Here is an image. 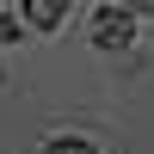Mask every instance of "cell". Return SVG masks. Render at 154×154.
Returning <instances> with one entry per match:
<instances>
[{"mask_svg": "<svg viewBox=\"0 0 154 154\" xmlns=\"http://www.w3.org/2000/svg\"><path fill=\"white\" fill-rule=\"evenodd\" d=\"M130 37H136L130 12H99V19H93V43H99V49H123Z\"/></svg>", "mask_w": 154, "mask_h": 154, "instance_id": "1", "label": "cell"}, {"mask_svg": "<svg viewBox=\"0 0 154 154\" xmlns=\"http://www.w3.org/2000/svg\"><path fill=\"white\" fill-rule=\"evenodd\" d=\"M62 12H68V0H25V25H37V31L62 25Z\"/></svg>", "mask_w": 154, "mask_h": 154, "instance_id": "2", "label": "cell"}, {"mask_svg": "<svg viewBox=\"0 0 154 154\" xmlns=\"http://www.w3.org/2000/svg\"><path fill=\"white\" fill-rule=\"evenodd\" d=\"M43 154H93V148H86V142H49Z\"/></svg>", "mask_w": 154, "mask_h": 154, "instance_id": "3", "label": "cell"}, {"mask_svg": "<svg viewBox=\"0 0 154 154\" xmlns=\"http://www.w3.org/2000/svg\"><path fill=\"white\" fill-rule=\"evenodd\" d=\"M0 43H19V19H0Z\"/></svg>", "mask_w": 154, "mask_h": 154, "instance_id": "4", "label": "cell"}, {"mask_svg": "<svg viewBox=\"0 0 154 154\" xmlns=\"http://www.w3.org/2000/svg\"><path fill=\"white\" fill-rule=\"evenodd\" d=\"M130 6H136V12H154V0H130Z\"/></svg>", "mask_w": 154, "mask_h": 154, "instance_id": "5", "label": "cell"}]
</instances>
